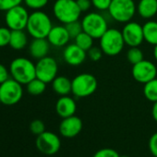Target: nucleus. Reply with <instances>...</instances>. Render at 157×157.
Segmentation results:
<instances>
[{"mask_svg": "<svg viewBox=\"0 0 157 157\" xmlns=\"http://www.w3.org/2000/svg\"><path fill=\"white\" fill-rule=\"evenodd\" d=\"M10 76L22 85L28 84L36 78L35 64L26 57H17L10 65Z\"/></svg>", "mask_w": 157, "mask_h": 157, "instance_id": "f257e3e1", "label": "nucleus"}, {"mask_svg": "<svg viewBox=\"0 0 157 157\" xmlns=\"http://www.w3.org/2000/svg\"><path fill=\"white\" fill-rule=\"evenodd\" d=\"M52 28V21L45 12L34 10L30 14L26 30L33 38H46Z\"/></svg>", "mask_w": 157, "mask_h": 157, "instance_id": "f03ea898", "label": "nucleus"}, {"mask_svg": "<svg viewBox=\"0 0 157 157\" xmlns=\"http://www.w3.org/2000/svg\"><path fill=\"white\" fill-rule=\"evenodd\" d=\"M82 13L76 0H56L53 5L55 18L64 25L78 21Z\"/></svg>", "mask_w": 157, "mask_h": 157, "instance_id": "7ed1b4c3", "label": "nucleus"}, {"mask_svg": "<svg viewBox=\"0 0 157 157\" xmlns=\"http://www.w3.org/2000/svg\"><path fill=\"white\" fill-rule=\"evenodd\" d=\"M107 12L113 21L127 23L136 15L137 5L134 0H112Z\"/></svg>", "mask_w": 157, "mask_h": 157, "instance_id": "20e7f679", "label": "nucleus"}, {"mask_svg": "<svg viewBox=\"0 0 157 157\" xmlns=\"http://www.w3.org/2000/svg\"><path fill=\"white\" fill-rule=\"evenodd\" d=\"M125 41L121 31L116 28H108V30L99 39V45L104 54L108 56H116L119 55L125 46Z\"/></svg>", "mask_w": 157, "mask_h": 157, "instance_id": "39448f33", "label": "nucleus"}, {"mask_svg": "<svg viewBox=\"0 0 157 157\" xmlns=\"http://www.w3.org/2000/svg\"><path fill=\"white\" fill-rule=\"evenodd\" d=\"M71 82V94H73V95L77 98H85L92 95L98 87L97 78L90 73H82L77 75Z\"/></svg>", "mask_w": 157, "mask_h": 157, "instance_id": "423d86ee", "label": "nucleus"}, {"mask_svg": "<svg viewBox=\"0 0 157 157\" xmlns=\"http://www.w3.org/2000/svg\"><path fill=\"white\" fill-rule=\"evenodd\" d=\"M83 32L90 34L94 39H100L108 30V21L99 12H89L82 21Z\"/></svg>", "mask_w": 157, "mask_h": 157, "instance_id": "0eeeda50", "label": "nucleus"}, {"mask_svg": "<svg viewBox=\"0 0 157 157\" xmlns=\"http://www.w3.org/2000/svg\"><path fill=\"white\" fill-rule=\"evenodd\" d=\"M23 96L22 84L9 78L5 82L0 84V100L5 105H14L18 104Z\"/></svg>", "mask_w": 157, "mask_h": 157, "instance_id": "6e6552de", "label": "nucleus"}, {"mask_svg": "<svg viewBox=\"0 0 157 157\" xmlns=\"http://www.w3.org/2000/svg\"><path fill=\"white\" fill-rule=\"evenodd\" d=\"M36 67V78L44 82L51 83L55 78L57 76L58 65L56 60L52 56H44L37 61L35 64Z\"/></svg>", "mask_w": 157, "mask_h": 157, "instance_id": "1a4fd4ad", "label": "nucleus"}, {"mask_svg": "<svg viewBox=\"0 0 157 157\" xmlns=\"http://www.w3.org/2000/svg\"><path fill=\"white\" fill-rule=\"evenodd\" d=\"M29 16L30 14L27 9L20 5L6 11L5 22L7 24V27L10 28L11 31L24 30L26 29Z\"/></svg>", "mask_w": 157, "mask_h": 157, "instance_id": "9d476101", "label": "nucleus"}, {"mask_svg": "<svg viewBox=\"0 0 157 157\" xmlns=\"http://www.w3.org/2000/svg\"><path fill=\"white\" fill-rule=\"evenodd\" d=\"M35 143L39 151L45 155L56 154L61 147V140L59 137L56 133L46 130L37 136Z\"/></svg>", "mask_w": 157, "mask_h": 157, "instance_id": "9b49d317", "label": "nucleus"}, {"mask_svg": "<svg viewBox=\"0 0 157 157\" xmlns=\"http://www.w3.org/2000/svg\"><path fill=\"white\" fill-rule=\"evenodd\" d=\"M131 74L136 82L145 84L146 82L156 78L157 67L153 62L143 59L140 62L133 65Z\"/></svg>", "mask_w": 157, "mask_h": 157, "instance_id": "f8f14e48", "label": "nucleus"}, {"mask_svg": "<svg viewBox=\"0 0 157 157\" xmlns=\"http://www.w3.org/2000/svg\"><path fill=\"white\" fill-rule=\"evenodd\" d=\"M121 33L125 44L129 47L140 46L144 41L142 26L136 21L127 22L124 25Z\"/></svg>", "mask_w": 157, "mask_h": 157, "instance_id": "ddd939ff", "label": "nucleus"}, {"mask_svg": "<svg viewBox=\"0 0 157 157\" xmlns=\"http://www.w3.org/2000/svg\"><path fill=\"white\" fill-rule=\"evenodd\" d=\"M82 127V120L74 115L62 119L59 125V132L63 137L71 139L81 133Z\"/></svg>", "mask_w": 157, "mask_h": 157, "instance_id": "4468645a", "label": "nucleus"}, {"mask_svg": "<svg viewBox=\"0 0 157 157\" xmlns=\"http://www.w3.org/2000/svg\"><path fill=\"white\" fill-rule=\"evenodd\" d=\"M86 57L87 52L78 46L75 43L66 45L63 50V59L69 66H80L86 60Z\"/></svg>", "mask_w": 157, "mask_h": 157, "instance_id": "2eb2a0df", "label": "nucleus"}, {"mask_svg": "<svg viewBox=\"0 0 157 157\" xmlns=\"http://www.w3.org/2000/svg\"><path fill=\"white\" fill-rule=\"evenodd\" d=\"M46 39L49 44L55 47H64L67 45L71 38L65 25H56L53 26Z\"/></svg>", "mask_w": 157, "mask_h": 157, "instance_id": "dca6fc26", "label": "nucleus"}, {"mask_svg": "<svg viewBox=\"0 0 157 157\" xmlns=\"http://www.w3.org/2000/svg\"><path fill=\"white\" fill-rule=\"evenodd\" d=\"M76 110H77L76 102L72 97L68 95L60 96V98L56 101V112L62 118L74 116L76 113Z\"/></svg>", "mask_w": 157, "mask_h": 157, "instance_id": "f3484780", "label": "nucleus"}, {"mask_svg": "<svg viewBox=\"0 0 157 157\" xmlns=\"http://www.w3.org/2000/svg\"><path fill=\"white\" fill-rule=\"evenodd\" d=\"M50 45L46 38H33L29 45L30 55L33 58L39 60L48 55Z\"/></svg>", "mask_w": 157, "mask_h": 157, "instance_id": "a211bd4d", "label": "nucleus"}, {"mask_svg": "<svg viewBox=\"0 0 157 157\" xmlns=\"http://www.w3.org/2000/svg\"><path fill=\"white\" fill-rule=\"evenodd\" d=\"M137 13L144 20H151L157 14V0H139Z\"/></svg>", "mask_w": 157, "mask_h": 157, "instance_id": "6ab92c4d", "label": "nucleus"}, {"mask_svg": "<svg viewBox=\"0 0 157 157\" xmlns=\"http://www.w3.org/2000/svg\"><path fill=\"white\" fill-rule=\"evenodd\" d=\"M51 83L53 91L60 96L68 95L72 92V82L65 76H56Z\"/></svg>", "mask_w": 157, "mask_h": 157, "instance_id": "aec40b11", "label": "nucleus"}, {"mask_svg": "<svg viewBox=\"0 0 157 157\" xmlns=\"http://www.w3.org/2000/svg\"><path fill=\"white\" fill-rule=\"evenodd\" d=\"M144 41L151 45L157 44V21L148 20L143 25Z\"/></svg>", "mask_w": 157, "mask_h": 157, "instance_id": "412c9836", "label": "nucleus"}, {"mask_svg": "<svg viewBox=\"0 0 157 157\" xmlns=\"http://www.w3.org/2000/svg\"><path fill=\"white\" fill-rule=\"evenodd\" d=\"M28 44V37L23 30L11 31L10 46L14 50H22Z\"/></svg>", "mask_w": 157, "mask_h": 157, "instance_id": "4be33fe9", "label": "nucleus"}, {"mask_svg": "<svg viewBox=\"0 0 157 157\" xmlns=\"http://www.w3.org/2000/svg\"><path fill=\"white\" fill-rule=\"evenodd\" d=\"M143 94L151 103L157 102V78L146 82L143 86Z\"/></svg>", "mask_w": 157, "mask_h": 157, "instance_id": "5701e85b", "label": "nucleus"}, {"mask_svg": "<svg viewBox=\"0 0 157 157\" xmlns=\"http://www.w3.org/2000/svg\"><path fill=\"white\" fill-rule=\"evenodd\" d=\"M26 86H27V92L31 95H34V96L44 94L46 89V83L39 80L38 78H33L28 84H26Z\"/></svg>", "mask_w": 157, "mask_h": 157, "instance_id": "b1692460", "label": "nucleus"}, {"mask_svg": "<svg viewBox=\"0 0 157 157\" xmlns=\"http://www.w3.org/2000/svg\"><path fill=\"white\" fill-rule=\"evenodd\" d=\"M74 40H75V44L78 46H80L82 49H83L86 52L94 46V39L85 32L81 33Z\"/></svg>", "mask_w": 157, "mask_h": 157, "instance_id": "393cba45", "label": "nucleus"}, {"mask_svg": "<svg viewBox=\"0 0 157 157\" xmlns=\"http://www.w3.org/2000/svg\"><path fill=\"white\" fill-rule=\"evenodd\" d=\"M127 59L132 65H135L144 59V55L142 50L139 46L129 47L127 52Z\"/></svg>", "mask_w": 157, "mask_h": 157, "instance_id": "a878e982", "label": "nucleus"}, {"mask_svg": "<svg viewBox=\"0 0 157 157\" xmlns=\"http://www.w3.org/2000/svg\"><path fill=\"white\" fill-rule=\"evenodd\" d=\"M65 26H66V28L67 30V33H68L71 39H75L78 34L83 32L82 21H78L69 22V23L66 24Z\"/></svg>", "mask_w": 157, "mask_h": 157, "instance_id": "bb28decb", "label": "nucleus"}, {"mask_svg": "<svg viewBox=\"0 0 157 157\" xmlns=\"http://www.w3.org/2000/svg\"><path fill=\"white\" fill-rule=\"evenodd\" d=\"M25 6L33 10H41L49 2V0H23Z\"/></svg>", "mask_w": 157, "mask_h": 157, "instance_id": "cd10ccee", "label": "nucleus"}, {"mask_svg": "<svg viewBox=\"0 0 157 157\" xmlns=\"http://www.w3.org/2000/svg\"><path fill=\"white\" fill-rule=\"evenodd\" d=\"M11 30L8 27H0V48L10 45Z\"/></svg>", "mask_w": 157, "mask_h": 157, "instance_id": "c85d7f7f", "label": "nucleus"}, {"mask_svg": "<svg viewBox=\"0 0 157 157\" xmlns=\"http://www.w3.org/2000/svg\"><path fill=\"white\" fill-rule=\"evenodd\" d=\"M30 130L34 135H40L45 131V125L40 119H34L30 124Z\"/></svg>", "mask_w": 157, "mask_h": 157, "instance_id": "c756f323", "label": "nucleus"}, {"mask_svg": "<svg viewBox=\"0 0 157 157\" xmlns=\"http://www.w3.org/2000/svg\"><path fill=\"white\" fill-rule=\"evenodd\" d=\"M104 55L103 50L101 49V47H96V46H93L90 50L87 51V56L90 58V60H92L93 62H97L99 60L102 59Z\"/></svg>", "mask_w": 157, "mask_h": 157, "instance_id": "7c9ffc66", "label": "nucleus"}, {"mask_svg": "<svg viewBox=\"0 0 157 157\" xmlns=\"http://www.w3.org/2000/svg\"><path fill=\"white\" fill-rule=\"evenodd\" d=\"M23 0H0V10L8 11L9 10L21 5Z\"/></svg>", "mask_w": 157, "mask_h": 157, "instance_id": "2f4dec72", "label": "nucleus"}, {"mask_svg": "<svg viewBox=\"0 0 157 157\" xmlns=\"http://www.w3.org/2000/svg\"><path fill=\"white\" fill-rule=\"evenodd\" d=\"M118 152L111 148H103L97 151L93 157H119Z\"/></svg>", "mask_w": 157, "mask_h": 157, "instance_id": "473e14b6", "label": "nucleus"}, {"mask_svg": "<svg viewBox=\"0 0 157 157\" xmlns=\"http://www.w3.org/2000/svg\"><path fill=\"white\" fill-rule=\"evenodd\" d=\"M112 0H92L93 7L99 11H107Z\"/></svg>", "mask_w": 157, "mask_h": 157, "instance_id": "72a5a7b5", "label": "nucleus"}, {"mask_svg": "<svg viewBox=\"0 0 157 157\" xmlns=\"http://www.w3.org/2000/svg\"><path fill=\"white\" fill-rule=\"evenodd\" d=\"M148 146H149V150L151 153L154 157H157V132L153 133L151 136V138L149 139Z\"/></svg>", "mask_w": 157, "mask_h": 157, "instance_id": "f704fd0d", "label": "nucleus"}, {"mask_svg": "<svg viewBox=\"0 0 157 157\" xmlns=\"http://www.w3.org/2000/svg\"><path fill=\"white\" fill-rule=\"evenodd\" d=\"M76 2L82 12H87L93 7L92 0H76Z\"/></svg>", "mask_w": 157, "mask_h": 157, "instance_id": "c9c22d12", "label": "nucleus"}, {"mask_svg": "<svg viewBox=\"0 0 157 157\" xmlns=\"http://www.w3.org/2000/svg\"><path fill=\"white\" fill-rule=\"evenodd\" d=\"M10 75V69H8L3 64L0 63V84L9 80Z\"/></svg>", "mask_w": 157, "mask_h": 157, "instance_id": "e433bc0d", "label": "nucleus"}, {"mask_svg": "<svg viewBox=\"0 0 157 157\" xmlns=\"http://www.w3.org/2000/svg\"><path fill=\"white\" fill-rule=\"evenodd\" d=\"M151 116H152V118L157 122V102L153 103V105L151 108Z\"/></svg>", "mask_w": 157, "mask_h": 157, "instance_id": "4c0bfd02", "label": "nucleus"}, {"mask_svg": "<svg viewBox=\"0 0 157 157\" xmlns=\"http://www.w3.org/2000/svg\"><path fill=\"white\" fill-rule=\"evenodd\" d=\"M153 57H154V59L156 60V62H157V44L156 45H154V47H153Z\"/></svg>", "mask_w": 157, "mask_h": 157, "instance_id": "58836bf2", "label": "nucleus"}, {"mask_svg": "<svg viewBox=\"0 0 157 157\" xmlns=\"http://www.w3.org/2000/svg\"><path fill=\"white\" fill-rule=\"evenodd\" d=\"M119 157H129V156H127V155H122V156H119Z\"/></svg>", "mask_w": 157, "mask_h": 157, "instance_id": "ea45409f", "label": "nucleus"}, {"mask_svg": "<svg viewBox=\"0 0 157 157\" xmlns=\"http://www.w3.org/2000/svg\"><path fill=\"white\" fill-rule=\"evenodd\" d=\"M1 104H2V103H1V100H0V105H1Z\"/></svg>", "mask_w": 157, "mask_h": 157, "instance_id": "a19ab883", "label": "nucleus"}]
</instances>
